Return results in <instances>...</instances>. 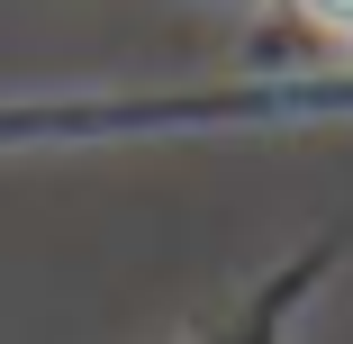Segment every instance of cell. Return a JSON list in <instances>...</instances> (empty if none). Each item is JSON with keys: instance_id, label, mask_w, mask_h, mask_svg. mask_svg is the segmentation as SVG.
<instances>
[{"instance_id": "1", "label": "cell", "mask_w": 353, "mask_h": 344, "mask_svg": "<svg viewBox=\"0 0 353 344\" xmlns=\"http://www.w3.org/2000/svg\"><path fill=\"white\" fill-rule=\"evenodd\" d=\"M317 10H335V19H353V0H317Z\"/></svg>"}]
</instances>
